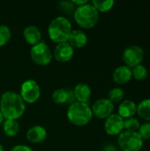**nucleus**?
I'll list each match as a JSON object with an SVG mask.
<instances>
[{
    "label": "nucleus",
    "mask_w": 150,
    "mask_h": 151,
    "mask_svg": "<svg viewBox=\"0 0 150 151\" xmlns=\"http://www.w3.org/2000/svg\"><path fill=\"white\" fill-rule=\"evenodd\" d=\"M0 111L6 119L16 120L26 111L25 102L19 94L14 91H5L0 97Z\"/></svg>",
    "instance_id": "1"
},
{
    "label": "nucleus",
    "mask_w": 150,
    "mask_h": 151,
    "mask_svg": "<svg viewBox=\"0 0 150 151\" xmlns=\"http://www.w3.org/2000/svg\"><path fill=\"white\" fill-rule=\"evenodd\" d=\"M72 32V24L65 16H57L51 20L48 27V34L51 41L57 43L68 41Z\"/></svg>",
    "instance_id": "2"
},
{
    "label": "nucleus",
    "mask_w": 150,
    "mask_h": 151,
    "mask_svg": "<svg viewBox=\"0 0 150 151\" xmlns=\"http://www.w3.org/2000/svg\"><path fill=\"white\" fill-rule=\"evenodd\" d=\"M76 23L84 28H91L96 25L99 19V12L92 4L87 3L78 6L74 11Z\"/></svg>",
    "instance_id": "3"
},
{
    "label": "nucleus",
    "mask_w": 150,
    "mask_h": 151,
    "mask_svg": "<svg viewBox=\"0 0 150 151\" xmlns=\"http://www.w3.org/2000/svg\"><path fill=\"white\" fill-rule=\"evenodd\" d=\"M92 110L87 103L74 102L67 110V119L76 126H85L91 120Z\"/></svg>",
    "instance_id": "4"
},
{
    "label": "nucleus",
    "mask_w": 150,
    "mask_h": 151,
    "mask_svg": "<svg viewBox=\"0 0 150 151\" xmlns=\"http://www.w3.org/2000/svg\"><path fill=\"white\" fill-rule=\"evenodd\" d=\"M118 143L123 151H140L143 147V140L138 132H122L118 135Z\"/></svg>",
    "instance_id": "5"
},
{
    "label": "nucleus",
    "mask_w": 150,
    "mask_h": 151,
    "mask_svg": "<svg viewBox=\"0 0 150 151\" xmlns=\"http://www.w3.org/2000/svg\"><path fill=\"white\" fill-rule=\"evenodd\" d=\"M30 56L34 63L40 65H47L51 61L52 52L49 45L44 41H41L37 44L32 46Z\"/></svg>",
    "instance_id": "6"
},
{
    "label": "nucleus",
    "mask_w": 150,
    "mask_h": 151,
    "mask_svg": "<svg viewBox=\"0 0 150 151\" xmlns=\"http://www.w3.org/2000/svg\"><path fill=\"white\" fill-rule=\"evenodd\" d=\"M19 95L24 102L33 104L36 102L41 96L40 86L34 80H27L21 84Z\"/></svg>",
    "instance_id": "7"
},
{
    "label": "nucleus",
    "mask_w": 150,
    "mask_h": 151,
    "mask_svg": "<svg viewBox=\"0 0 150 151\" xmlns=\"http://www.w3.org/2000/svg\"><path fill=\"white\" fill-rule=\"evenodd\" d=\"M122 58L124 62L126 64V65L132 68L141 65L143 61L144 51L142 48L138 45H130L124 50Z\"/></svg>",
    "instance_id": "8"
},
{
    "label": "nucleus",
    "mask_w": 150,
    "mask_h": 151,
    "mask_svg": "<svg viewBox=\"0 0 150 151\" xmlns=\"http://www.w3.org/2000/svg\"><path fill=\"white\" fill-rule=\"evenodd\" d=\"M92 112L99 119H107L111 116L114 110V104L107 98L96 100L92 107Z\"/></svg>",
    "instance_id": "9"
},
{
    "label": "nucleus",
    "mask_w": 150,
    "mask_h": 151,
    "mask_svg": "<svg viewBox=\"0 0 150 151\" xmlns=\"http://www.w3.org/2000/svg\"><path fill=\"white\" fill-rule=\"evenodd\" d=\"M104 130L110 135L120 134L124 130V119L118 114H111L104 122Z\"/></svg>",
    "instance_id": "10"
},
{
    "label": "nucleus",
    "mask_w": 150,
    "mask_h": 151,
    "mask_svg": "<svg viewBox=\"0 0 150 151\" xmlns=\"http://www.w3.org/2000/svg\"><path fill=\"white\" fill-rule=\"evenodd\" d=\"M73 53H74V50L68 42L57 43L54 50L55 58L62 63L69 61L72 58Z\"/></svg>",
    "instance_id": "11"
},
{
    "label": "nucleus",
    "mask_w": 150,
    "mask_h": 151,
    "mask_svg": "<svg viewBox=\"0 0 150 151\" xmlns=\"http://www.w3.org/2000/svg\"><path fill=\"white\" fill-rule=\"evenodd\" d=\"M52 99L56 104H62L70 103L71 104L76 102L72 90H69L66 88H57L54 90L52 94Z\"/></svg>",
    "instance_id": "12"
},
{
    "label": "nucleus",
    "mask_w": 150,
    "mask_h": 151,
    "mask_svg": "<svg viewBox=\"0 0 150 151\" xmlns=\"http://www.w3.org/2000/svg\"><path fill=\"white\" fill-rule=\"evenodd\" d=\"M47 137L46 129L39 125L31 127L27 131V138L33 143H40L43 142Z\"/></svg>",
    "instance_id": "13"
},
{
    "label": "nucleus",
    "mask_w": 150,
    "mask_h": 151,
    "mask_svg": "<svg viewBox=\"0 0 150 151\" xmlns=\"http://www.w3.org/2000/svg\"><path fill=\"white\" fill-rule=\"evenodd\" d=\"M76 102L87 103L91 96V88L87 83H78L72 90Z\"/></svg>",
    "instance_id": "14"
},
{
    "label": "nucleus",
    "mask_w": 150,
    "mask_h": 151,
    "mask_svg": "<svg viewBox=\"0 0 150 151\" xmlns=\"http://www.w3.org/2000/svg\"><path fill=\"white\" fill-rule=\"evenodd\" d=\"M133 77L132 68L127 65H121L113 72V80L118 84L127 83Z\"/></svg>",
    "instance_id": "15"
},
{
    "label": "nucleus",
    "mask_w": 150,
    "mask_h": 151,
    "mask_svg": "<svg viewBox=\"0 0 150 151\" xmlns=\"http://www.w3.org/2000/svg\"><path fill=\"white\" fill-rule=\"evenodd\" d=\"M23 36L27 42L33 46L42 41V33L40 29L34 25H29L25 27L23 31Z\"/></svg>",
    "instance_id": "16"
},
{
    "label": "nucleus",
    "mask_w": 150,
    "mask_h": 151,
    "mask_svg": "<svg viewBox=\"0 0 150 151\" xmlns=\"http://www.w3.org/2000/svg\"><path fill=\"white\" fill-rule=\"evenodd\" d=\"M67 42L72 45V48H82L88 42V36L84 31L80 29H74L72 30Z\"/></svg>",
    "instance_id": "17"
},
{
    "label": "nucleus",
    "mask_w": 150,
    "mask_h": 151,
    "mask_svg": "<svg viewBox=\"0 0 150 151\" xmlns=\"http://www.w3.org/2000/svg\"><path fill=\"white\" fill-rule=\"evenodd\" d=\"M137 111V105L132 100H124L118 106V115L122 119L133 118Z\"/></svg>",
    "instance_id": "18"
},
{
    "label": "nucleus",
    "mask_w": 150,
    "mask_h": 151,
    "mask_svg": "<svg viewBox=\"0 0 150 151\" xmlns=\"http://www.w3.org/2000/svg\"><path fill=\"white\" fill-rule=\"evenodd\" d=\"M136 113L142 119L150 121V99H144L137 105Z\"/></svg>",
    "instance_id": "19"
},
{
    "label": "nucleus",
    "mask_w": 150,
    "mask_h": 151,
    "mask_svg": "<svg viewBox=\"0 0 150 151\" xmlns=\"http://www.w3.org/2000/svg\"><path fill=\"white\" fill-rule=\"evenodd\" d=\"M4 132L7 136L12 137L15 136L19 131V125L17 120L14 119H6L3 126Z\"/></svg>",
    "instance_id": "20"
},
{
    "label": "nucleus",
    "mask_w": 150,
    "mask_h": 151,
    "mask_svg": "<svg viewBox=\"0 0 150 151\" xmlns=\"http://www.w3.org/2000/svg\"><path fill=\"white\" fill-rule=\"evenodd\" d=\"M92 4L94 7L99 12H105L110 11L113 5H114V1L113 0H93Z\"/></svg>",
    "instance_id": "21"
},
{
    "label": "nucleus",
    "mask_w": 150,
    "mask_h": 151,
    "mask_svg": "<svg viewBox=\"0 0 150 151\" xmlns=\"http://www.w3.org/2000/svg\"><path fill=\"white\" fill-rule=\"evenodd\" d=\"M124 96H125V93L121 88H114L109 91L107 99L114 104L116 103L121 102L124 98Z\"/></svg>",
    "instance_id": "22"
},
{
    "label": "nucleus",
    "mask_w": 150,
    "mask_h": 151,
    "mask_svg": "<svg viewBox=\"0 0 150 151\" xmlns=\"http://www.w3.org/2000/svg\"><path fill=\"white\" fill-rule=\"evenodd\" d=\"M132 73L136 81H143L148 77V69L143 65H138L133 67Z\"/></svg>",
    "instance_id": "23"
},
{
    "label": "nucleus",
    "mask_w": 150,
    "mask_h": 151,
    "mask_svg": "<svg viewBox=\"0 0 150 151\" xmlns=\"http://www.w3.org/2000/svg\"><path fill=\"white\" fill-rule=\"evenodd\" d=\"M11 32L8 26L0 25V46L5 45L11 39Z\"/></svg>",
    "instance_id": "24"
},
{
    "label": "nucleus",
    "mask_w": 150,
    "mask_h": 151,
    "mask_svg": "<svg viewBox=\"0 0 150 151\" xmlns=\"http://www.w3.org/2000/svg\"><path fill=\"white\" fill-rule=\"evenodd\" d=\"M141 124L139 120L135 118H130L124 120V129L130 132H138Z\"/></svg>",
    "instance_id": "25"
},
{
    "label": "nucleus",
    "mask_w": 150,
    "mask_h": 151,
    "mask_svg": "<svg viewBox=\"0 0 150 151\" xmlns=\"http://www.w3.org/2000/svg\"><path fill=\"white\" fill-rule=\"evenodd\" d=\"M138 134L142 140H149L150 139V122H146L141 125Z\"/></svg>",
    "instance_id": "26"
},
{
    "label": "nucleus",
    "mask_w": 150,
    "mask_h": 151,
    "mask_svg": "<svg viewBox=\"0 0 150 151\" xmlns=\"http://www.w3.org/2000/svg\"><path fill=\"white\" fill-rule=\"evenodd\" d=\"M59 5L62 11L66 13H70L72 11H75V5L72 3V1H61Z\"/></svg>",
    "instance_id": "27"
},
{
    "label": "nucleus",
    "mask_w": 150,
    "mask_h": 151,
    "mask_svg": "<svg viewBox=\"0 0 150 151\" xmlns=\"http://www.w3.org/2000/svg\"><path fill=\"white\" fill-rule=\"evenodd\" d=\"M10 151H33V150L27 145H23V144H19V145H15L13 146Z\"/></svg>",
    "instance_id": "28"
},
{
    "label": "nucleus",
    "mask_w": 150,
    "mask_h": 151,
    "mask_svg": "<svg viewBox=\"0 0 150 151\" xmlns=\"http://www.w3.org/2000/svg\"><path fill=\"white\" fill-rule=\"evenodd\" d=\"M72 3L75 5V4H78L79 6L80 5H83L87 3H88V0H72Z\"/></svg>",
    "instance_id": "29"
},
{
    "label": "nucleus",
    "mask_w": 150,
    "mask_h": 151,
    "mask_svg": "<svg viewBox=\"0 0 150 151\" xmlns=\"http://www.w3.org/2000/svg\"><path fill=\"white\" fill-rule=\"evenodd\" d=\"M104 151H117L116 150V148L112 145H107L105 148H104Z\"/></svg>",
    "instance_id": "30"
},
{
    "label": "nucleus",
    "mask_w": 150,
    "mask_h": 151,
    "mask_svg": "<svg viewBox=\"0 0 150 151\" xmlns=\"http://www.w3.org/2000/svg\"><path fill=\"white\" fill-rule=\"evenodd\" d=\"M3 119H4V116H3V114H2V112L0 111V124L3 122Z\"/></svg>",
    "instance_id": "31"
},
{
    "label": "nucleus",
    "mask_w": 150,
    "mask_h": 151,
    "mask_svg": "<svg viewBox=\"0 0 150 151\" xmlns=\"http://www.w3.org/2000/svg\"><path fill=\"white\" fill-rule=\"evenodd\" d=\"M0 151H5L4 149V146L2 144H0Z\"/></svg>",
    "instance_id": "32"
}]
</instances>
